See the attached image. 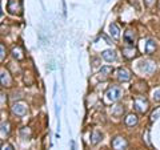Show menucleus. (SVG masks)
Returning <instances> with one entry per match:
<instances>
[{
    "mask_svg": "<svg viewBox=\"0 0 160 150\" xmlns=\"http://www.w3.org/2000/svg\"><path fill=\"white\" fill-rule=\"evenodd\" d=\"M160 116V108H158L156 110H153V113L151 114V121H155V120H158Z\"/></svg>",
    "mask_w": 160,
    "mask_h": 150,
    "instance_id": "nucleus-22",
    "label": "nucleus"
},
{
    "mask_svg": "<svg viewBox=\"0 0 160 150\" xmlns=\"http://www.w3.org/2000/svg\"><path fill=\"white\" fill-rule=\"evenodd\" d=\"M12 112L16 114V116L23 117L28 113V106H27V104H24V102H15L12 106Z\"/></svg>",
    "mask_w": 160,
    "mask_h": 150,
    "instance_id": "nucleus-5",
    "label": "nucleus"
},
{
    "mask_svg": "<svg viewBox=\"0 0 160 150\" xmlns=\"http://www.w3.org/2000/svg\"><path fill=\"white\" fill-rule=\"evenodd\" d=\"M123 39H124V41H126V43L128 44V45H133V44L136 43V39H138L136 32L132 31V29H128V31L124 32Z\"/></svg>",
    "mask_w": 160,
    "mask_h": 150,
    "instance_id": "nucleus-9",
    "label": "nucleus"
},
{
    "mask_svg": "<svg viewBox=\"0 0 160 150\" xmlns=\"http://www.w3.org/2000/svg\"><path fill=\"white\" fill-rule=\"evenodd\" d=\"M20 134H22V137H23L24 139H29V138H31V130H29L28 128L22 129V132H20Z\"/></svg>",
    "mask_w": 160,
    "mask_h": 150,
    "instance_id": "nucleus-20",
    "label": "nucleus"
},
{
    "mask_svg": "<svg viewBox=\"0 0 160 150\" xmlns=\"http://www.w3.org/2000/svg\"><path fill=\"white\" fill-rule=\"evenodd\" d=\"M148 101L144 97L142 96H136L133 98V108H135V110H136L138 113H142L144 114L147 110H148Z\"/></svg>",
    "mask_w": 160,
    "mask_h": 150,
    "instance_id": "nucleus-1",
    "label": "nucleus"
},
{
    "mask_svg": "<svg viewBox=\"0 0 160 150\" xmlns=\"http://www.w3.org/2000/svg\"><path fill=\"white\" fill-rule=\"evenodd\" d=\"M139 71L143 72V73H147V74H151L155 72V69H156V65H155L153 61H149V60H146V61H140L139 63Z\"/></svg>",
    "mask_w": 160,
    "mask_h": 150,
    "instance_id": "nucleus-4",
    "label": "nucleus"
},
{
    "mask_svg": "<svg viewBox=\"0 0 160 150\" xmlns=\"http://www.w3.org/2000/svg\"><path fill=\"white\" fill-rule=\"evenodd\" d=\"M113 72V68L112 67H102V69H100V77H108L109 74H112Z\"/></svg>",
    "mask_w": 160,
    "mask_h": 150,
    "instance_id": "nucleus-16",
    "label": "nucleus"
},
{
    "mask_svg": "<svg viewBox=\"0 0 160 150\" xmlns=\"http://www.w3.org/2000/svg\"><path fill=\"white\" fill-rule=\"evenodd\" d=\"M9 132H11V128H9V122H4L0 126V133L4 134V136H8Z\"/></svg>",
    "mask_w": 160,
    "mask_h": 150,
    "instance_id": "nucleus-18",
    "label": "nucleus"
},
{
    "mask_svg": "<svg viewBox=\"0 0 160 150\" xmlns=\"http://www.w3.org/2000/svg\"><path fill=\"white\" fill-rule=\"evenodd\" d=\"M144 3H146V6H147V7H152V6H155L156 0H144Z\"/></svg>",
    "mask_w": 160,
    "mask_h": 150,
    "instance_id": "nucleus-25",
    "label": "nucleus"
},
{
    "mask_svg": "<svg viewBox=\"0 0 160 150\" xmlns=\"http://www.w3.org/2000/svg\"><path fill=\"white\" fill-rule=\"evenodd\" d=\"M12 82H13V80H12V77H11V74H9V72L8 71H0V84L3 85V87H11L12 85Z\"/></svg>",
    "mask_w": 160,
    "mask_h": 150,
    "instance_id": "nucleus-8",
    "label": "nucleus"
},
{
    "mask_svg": "<svg viewBox=\"0 0 160 150\" xmlns=\"http://www.w3.org/2000/svg\"><path fill=\"white\" fill-rule=\"evenodd\" d=\"M8 32H9V26H6V24L0 26V33L2 35H8Z\"/></svg>",
    "mask_w": 160,
    "mask_h": 150,
    "instance_id": "nucleus-21",
    "label": "nucleus"
},
{
    "mask_svg": "<svg viewBox=\"0 0 160 150\" xmlns=\"http://www.w3.org/2000/svg\"><path fill=\"white\" fill-rule=\"evenodd\" d=\"M2 15H3V12H2V6H0V17H2Z\"/></svg>",
    "mask_w": 160,
    "mask_h": 150,
    "instance_id": "nucleus-27",
    "label": "nucleus"
},
{
    "mask_svg": "<svg viewBox=\"0 0 160 150\" xmlns=\"http://www.w3.org/2000/svg\"><path fill=\"white\" fill-rule=\"evenodd\" d=\"M103 139V133L102 132H99V130H95L92 133V136H91V143L92 145H98L100 141Z\"/></svg>",
    "mask_w": 160,
    "mask_h": 150,
    "instance_id": "nucleus-15",
    "label": "nucleus"
},
{
    "mask_svg": "<svg viewBox=\"0 0 160 150\" xmlns=\"http://www.w3.org/2000/svg\"><path fill=\"white\" fill-rule=\"evenodd\" d=\"M122 96H123V89L119 88V87H112L106 92V98L108 100V101H112V102L120 100Z\"/></svg>",
    "mask_w": 160,
    "mask_h": 150,
    "instance_id": "nucleus-2",
    "label": "nucleus"
},
{
    "mask_svg": "<svg viewBox=\"0 0 160 150\" xmlns=\"http://www.w3.org/2000/svg\"><path fill=\"white\" fill-rule=\"evenodd\" d=\"M112 148L115 150H127L128 148V141L123 137H116L112 141Z\"/></svg>",
    "mask_w": 160,
    "mask_h": 150,
    "instance_id": "nucleus-6",
    "label": "nucleus"
},
{
    "mask_svg": "<svg viewBox=\"0 0 160 150\" xmlns=\"http://www.w3.org/2000/svg\"><path fill=\"white\" fill-rule=\"evenodd\" d=\"M6 56H7V48L4 47L2 43H0V63H3V61H4Z\"/></svg>",
    "mask_w": 160,
    "mask_h": 150,
    "instance_id": "nucleus-19",
    "label": "nucleus"
},
{
    "mask_svg": "<svg viewBox=\"0 0 160 150\" xmlns=\"http://www.w3.org/2000/svg\"><path fill=\"white\" fill-rule=\"evenodd\" d=\"M116 77H118L119 81L127 82L131 80V72H129L127 68H119L116 71Z\"/></svg>",
    "mask_w": 160,
    "mask_h": 150,
    "instance_id": "nucleus-7",
    "label": "nucleus"
},
{
    "mask_svg": "<svg viewBox=\"0 0 160 150\" xmlns=\"http://www.w3.org/2000/svg\"><path fill=\"white\" fill-rule=\"evenodd\" d=\"M109 33H111V36L113 39H119L120 37V28L116 23H112L111 26H109Z\"/></svg>",
    "mask_w": 160,
    "mask_h": 150,
    "instance_id": "nucleus-14",
    "label": "nucleus"
},
{
    "mask_svg": "<svg viewBox=\"0 0 160 150\" xmlns=\"http://www.w3.org/2000/svg\"><path fill=\"white\" fill-rule=\"evenodd\" d=\"M7 11L11 15H22L23 6L20 0H9L7 4Z\"/></svg>",
    "mask_w": 160,
    "mask_h": 150,
    "instance_id": "nucleus-3",
    "label": "nucleus"
},
{
    "mask_svg": "<svg viewBox=\"0 0 160 150\" xmlns=\"http://www.w3.org/2000/svg\"><path fill=\"white\" fill-rule=\"evenodd\" d=\"M0 150H13V146H12L11 143L6 142V143H3L2 146H0Z\"/></svg>",
    "mask_w": 160,
    "mask_h": 150,
    "instance_id": "nucleus-23",
    "label": "nucleus"
},
{
    "mask_svg": "<svg viewBox=\"0 0 160 150\" xmlns=\"http://www.w3.org/2000/svg\"><path fill=\"white\" fill-rule=\"evenodd\" d=\"M102 57L108 63L115 61V60H116V52H115L113 49H107V51H103Z\"/></svg>",
    "mask_w": 160,
    "mask_h": 150,
    "instance_id": "nucleus-11",
    "label": "nucleus"
},
{
    "mask_svg": "<svg viewBox=\"0 0 160 150\" xmlns=\"http://www.w3.org/2000/svg\"><path fill=\"white\" fill-rule=\"evenodd\" d=\"M12 56L16 59V60H23L24 59V54H23V51L20 47H16L12 49Z\"/></svg>",
    "mask_w": 160,
    "mask_h": 150,
    "instance_id": "nucleus-17",
    "label": "nucleus"
},
{
    "mask_svg": "<svg viewBox=\"0 0 160 150\" xmlns=\"http://www.w3.org/2000/svg\"><path fill=\"white\" fill-rule=\"evenodd\" d=\"M144 51H146L147 54H151V53H153L155 51H156V43H155V40H152V39H148L147 40Z\"/></svg>",
    "mask_w": 160,
    "mask_h": 150,
    "instance_id": "nucleus-13",
    "label": "nucleus"
},
{
    "mask_svg": "<svg viewBox=\"0 0 160 150\" xmlns=\"http://www.w3.org/2000/svg\"><path fill=\"white\" fill-rule=\"evenodd\" d=\"M136 54H138V51H136V48H133V45L123 48V56L126 59H133Z\"/></svg>",
    "mask_w": 160,
    "mask_h": 150,
    "instance_id": "nucleus-10",
    "label": "nucleus"
},
{
    "mask_svg": "<svg viewBox=\"0 0 160 150\" xmlns=\"http://www.w3.org/2000/svg\"><path fill=\"white\" fill-rule=\"evenodd\" d=\"M71 150H76V148H75V141H71Z\"/></svg>",
    "mask_w": 160,
    "mask_h": 150,
    "instance_id": "nucleus-26",
    "label": "nucleus"
},
{
    "mask_svg": "<svg viewBox=\"0 0 160 150\" xmlns=\"http://www.w3.org/2000/svg\"><path fill=\"white\" fill-rule=\"evenodd\" d=\"M153 100L155 101H160V89L153 92Z\"/></svg>",
    "mask_w": 160,
    "mask_h": 150,
    "instance_id": "nucleus-24",
    "label": "nucleus"
},
{
    "mask_svg": "<svg viewBox=\"0 0 160 150\" xmlns=\"http://www.w3.org/2000/svg\"><path fill=\"white\" fill-rule=\"evenodd\" d=\"M124 122H126L127 126L132 128V126H135V125H138V122H139V118H138L136 114L131 113V114H128V116L126 117V120H124Z\"/></svg>",
    "mask_w": 160,
    "mask_h": 150,
    "instance_id": "nucleus-12",
    "label": "nucleus"
}]
</instances>
